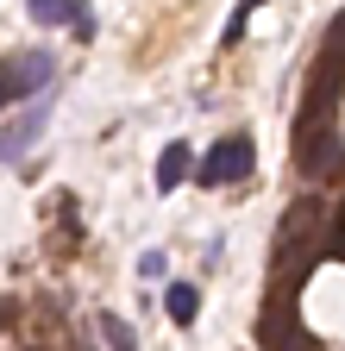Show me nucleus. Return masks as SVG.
I'll use <instances>...</instances> for the list:
<instances>
[{"label": "nucleus", "instance_id": "nucleus-6", "mask_svg": "<svg viewBox=\"0 0 345 351\" xmlns=\"http://www.w3.org/2000/svg\"><path fill=\"white\" fill-rule=\"evenodd\" d=\"M25 13L38 19V25H75V0H25Z\"/></svg>", "mask_w": 345, "mask_h": 351}, {"label": "nucleus", "instance_id": "nucleus-1", "mask_svg": "<svg viewBox=\"0 0 345 351\" xmlns=\"http://www.w3.org/2000/svg\"><path fill=\"white\" fill-rule=\"evenodd\" d=\"M251 176V138L245 132H226L201 163H195V189H226V182H245Z\"/></svg>", "mask_w": 345, "mask_h": 351}, {"label": "nucleus", "instance_id": "nucleus-8", "mask_svg": "<svg viewBox=\"0 0 345 351\" xmlns=\"http://www.w3.org/2000/svg\"><path fill=\"white\" fill-rule=\"evenodd\" d=\"M95 326H101V339H107L113 351H139V332H132V326H126L119 314H95Z\"/></svg>", "mask_w": 345, "mask_h": 351}, {"label": "nucleus", "instance_id": "nucleus-3", "mask_svg": "<svg viewBox=\"0 0 345 351\" xmlns=\"http://www.w3.org/2000/svg\"><path fill=\"white\" fill-rule=\"evenodd\" d=\"M45 125H51V107H45V101H25V113H19V119L0 125V157L19 163V157L32 151V138H45Z\"/></svg>", "mask_w": 345, "mask_h": 351}, {"label": "nucleus", "instance_id": "nucleus-7", "mask_svg": "<svg viewBox=\"0 0 345 351\" xmlns=\"http://www.w3.org/2000/svg\"><path fill=\"white\" fill-rule=\"evenodd\" d=\"M182 176H189V145H169V151H163V163H157V189L169 195Z\"/></svg>", "mask_w": 345, "mask_h": 351}, {"label": "nucleus", "instance_id": "nucleus-2", "mask_svg": "<svg viewBox=\"0 0 345 351\" xmlns=\"http://www.w3.org/2000/svg\"><path fill=\"white\" fill-rule=\"evenodd\" d=\"M57 75L51 51H25L13 69H0V107H13V101H45V82Z\"/></svg>", "mask_w": 345, "mask_h": 351}, {"label": "nucleus", "instance_id": "nucleus-9", "mask_svg": "<svg viewBox=\"0 0 345 351\" xmlns=\"http://www.w3.org/2000/svg\"><path fill=\"white\" fill-rule=\"evenodd\" d=\"M139 276H145V282H163V276H169V251H145V257H139Z\"/></svg>", "mask_w": 345, "mask_h": 351}, {"label": "nucleus", "instance_id": "nucleus-5", "mask_svg": "<svg viewBox=\"0 0 345 351\" xmlns=\"http://www.w3.org/2000/svg\"><path fill=\"white\" fill-rule=\"evenodd\" d=\"M163 314L176 320V326H195V314H201V295H195V282H169V289H163Z\"/></svg>", "mask_w": 345, "mask_h": 351}, {"label": "nucleus", "instance_id": "nucleus-4", "mask_svg": "<svg viewBox=\"0 0 345 351\" xmlns=\"http://www.w3.org/2000/svg\"><path fill=\"white\" fill-rule=\"evenodd\" d=\"M301 138H308V145H301V169H308V176H326V169L339 163V138H333V125H314V132H301Z\"/></svg>", "mask_w": 345, "mask_h": 351}]
</instances>
